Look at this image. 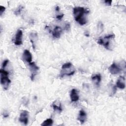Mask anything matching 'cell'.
I'll return each mask as SVG.
<instances>
[{
    "label": "cell",
    "mask_w": 126,
    "mask_h": 126,
    "mask_svg": "<svg viewBox=\"0 0 126 126\" xmlns=\"http://www.w3.org/2000/svg\"><path fill=\"white\" fill-rule=\"evenodd\" d=\"M30 39L31 42L32 43V46L33 49H34V48L35 47V42L37 39V34L35 32L31 33L30 34Z\"/></svg>",
    "instance_id": "obj_15"
},
{
    "label": "cell",
    "mask_w": 126,
    "mask_h": 126,
    "mask_svg": "<svg viewBox=\"0 0 126 126\" xmlns=\"http://www.w3.org/2000/svg\"><path fill=\"white\" fill-rule=\"evenodd\" d=\"M62 32V29L60 27L56 26L52 32V35L56 38H59Z\"/></svg>",
    "instance_id": "obj_13"
},
{
    "label": "cell",
    "mask_w": 126,
    "mask_h": 126,
    "mask_svg": "<svg viewBox=\"0 0 126 126\" xmlns=\"http://www.w3.org/2000/svg\"><path fill=\"white\" fill-rule=\"evenodd\" d=\"M3 117H4V118H7V117H8V114H7V113H4V114H3Z\"/></svg>",
    "instance_id": "obj_24"
},
{
    "label": "cell",
    "mask_w": 126,
    "mask_h": 126,
    "mask_svg": "<svg viewBox=\"0 0 126 126\" xmlns=\"http://www.w3.org/2000/svg\"><path fill=\"white\" fill-rule=\"evenodd\" d=\"M52 106L55 111H57L59 113L61 112L63 110L62 108V105H61V104L60 102L57 104L56 101H55L53 103Z\"/></svg>",
    "instance_id": "obj_16"
},
{
    "label": "cell",
    "mask_w": 126,
    "mask_h": 126,
    "mask_svg": "<svg viewBox=\"0 0 126 126\" xmlns=\"http://www.w3.org/2000/svg\"><path fill=\"white\" fill-rule=\"evenodd\" d=\"M5 10V7L2 6V5H0V15L1 16L2 13L4 12Z\"/></svg>",
    "instance_id": "obj_19"
},
{
    "label": "cell",
    "mask_w": 126,
    "mask_h": 126,
    "mask_svg": "<svg viewBox=\"0 0 126 126\" xmlns=\"http://www.w3.org/2000/svg\"><path fill=\"white\" fill-rule=\"evenodd\" d=\"M115 37V35L114 34H109L103 38H100L98 39L97 40V43L98 44L101 45L103 46L106 49L109 50H111V49L109 46V44H110V40L111 39H113Z\"/></svg>",
    "instance_id": "obj_4"
},
{
    "label": "cell",
    "mask_w": 126,
    "mask_h": 126,
    "mask_svg": "<svg viewBox=\"0 0 126 126\" xmlns=\"http://www.w3.org/2000/svg\"><path fill=\"white\" fill-rule=\"evenodd\" d=\"M56 10L57 11H59V10H60V7H59V6H57L56 7Z\"/></svg>",
    "instance_id": "obj_25"
},
{
    "label": "cell",
    "mask_w": 126,
    "mask_h": 126,
    "mask_svg": "<svg viewBox=\"0 0 126 126\" xmlns=\"http://www.w3.org/2000/svg\"><path fill=\"white\" fill-rule=\"evenodd\" d=\"M9 61L8 60H5L3 61L2 64V68H4V67L6 66V65L8 63Z\"/></svg>",
    "instance_id": "obj_20"
},
{
    "label": "cell",
    "mask_w": 126,
    "mask_h": 126,
    "mask_svg": "<svg viewBox=\"0 0 126 126\" xmlns=\"http://www.w3.org/2000/svg\"><path fill=\"white\" fill-rule=\"evenodd\" d=\"M89 10L88 8L77 6L73 8V15L75 20L80 25H84L87 22V19L85 17V14H88Z\"/></svg>",
    "instance_id": "obj_1"
},
{
    "label": "cell",
    "mask_w": 126,
    "mask_h": 126,
    "mask_svg": "<svg viewBox=\"0 0 126 126\" xmlns=\"http://www.w3.org/2000/svg\"><path fill=\"white\" fill-rule=\"evenodd\" d=\"M87 119V114L83 110H81L79 111V113L78 114L77 120L80 122L81 124H83Z\"/></svg>",
    "instance_id": "obj_11"
},
{
    "label": "cell",
    "mask_w": 126,
    "mask_h": 126,
    "mask_svg": "<svg viewBox=\"0 0 126 126\" xmlns=\"http://www.w3.org/2000/svg\"><path fill=\"white\" fill-rule=\"evenodd\" d=\"M104 3H105L107 5L110 6V5H111V4L112 0H105V1H104Z\"/></svg>",
    "instance_id": "obj_23"
},
{
    "label": "cell",
    "mask_w": 126,
    "mask_h": 126,
    "mask_svg": "<svg viewBox=\"0 0 126 126\" xmlns=\"http://www.w3.org/2000/svg\"><path fill=\"white\" fill-rule=\"evenodd\" d=\"M22 59L27 63H30L32 60V56L30 52L28 50H25L23 53Z\"/></svg>",
    "instance_id": "obj_9"
},
{
    "label": "cell",
    "mask_w": 126,
    "mask_h": 126,
    "mask_svg": "<svg viewBox=\"0 0 126 126\" xmlns=\"http://www.w3.org/2000/svg\"><path fill=\"white\" fill-rule=\"evenodd\" d=\"M0 72L1 85L2 86L3 89L6 90L11 83V81L8 77L9 73L7 71L5 70L3 68L0 69Z\"/></svg>",
    "instance_id": "obj_3"
},
{
    "label": "cell",
    "mask_w": 126,
    "mask_h": 126,
    "mask_svg": "<svg viewBox=\"0 0 126 126\" xmlns=\"http://www.w3.org/2000/svg\"><path fill=\"white\" fill-rule=\"evenodd\" d=\"M92 81L94 83V84L97 86H98L99 85V83L101 81V75L98 73V74H95L93 75L92 76Z\"/></svg>",
    "instance_id": "obj_14"
},
{
    "label": "cell",
    "mask_w": 126,
    "mask_h": 126,
    "mask_svg": "<svg viewBox=\"0 0 126 126\" xmlns=\"http://www.w3.org/2000/svg\"><path fill=\"white\" fill-rule=\"evenodd\" d=\"M53 123V121L51 119H47L41 124V126H51L52 125Z\"/></svg>",
    "instance_id": "obj_17"
},
{
    "label": "cell",
    "mask_w": 126,
    "mask_h": 126,
    "mask_svg": "<svg viewBox=\"0 0 126 126\" xmlns=\"http://www.w3.org/2000/svg\"><path fill=\"white\" fill-rule=\"evenodd\" d=\"M108 69L111 74H117L121 71L122 68L119 65L116 64L115 63H113L109 66Z\"/></svg>",
    "instance_id": "obj_6"
},
{
    "label": "cell",
    "mask_w": 126,
    "mask_h": 126,
    "mask_svg": "<svg viewBox=\"0 0 126 126\" xmlns=\"http://www.w3.org/2000/svg\"><path fill=\"white\" fill-rule=\"evenodd\" d=\"M30 69L31 72V79L32 81L34 80V77L36 74L37 71L39 69V67H38L34 62H31L29 63Z\"/></svg>",
    "instance_id": "obj_5"
},
{
    "label": "cell",
    "mask_w": 126,
    "mask_h": 126,
    "mask_svg": "<svg viewBox=\"0 0 126 126\" xmlns=\"http://www.w3.org/2000/svg\"><path fill=\"white\" fill-rule=\"evenodd\" d=\"M116 86L121 89H124L125 88V79L123 76H120L116 82Z\"/></svg>",
    "instance_id": "obj_12"
},
{
    "label": "cell",
    "mask_w": 126,
    "mask_h": 126,
    "mask_svg": "<svg viewBox=\"0 0 126 126\" xmlns=\"http://www.w3.org/2000/svg\"><path fill=\"white\" fill-rule=\"evenodd\" d=\"M70 97L72 102H76L79 100V96L78 94L77 91L76 89H73L71 90L70 94Z\"/></svg>",
    "instance_id": "obj_10"
},
{
    "label": "cell",
    "mask_w": 126,
    "mask_h": 126,
    "mask_svg": "<svg viewBox=\"0 0 126 126\" xmlns=\"http://www.w3.org/2000/svg\"><path fill=\"white\" fill-rule=\"evenodd\" d=\"M63 14H60V15H58L56 16V18L58 20H61L62 18L63 17Z\"/></svg>",
    "instance_id": "obj_22"
},
{
    "label": "cell",
    "mask_w": 126,
    "mask_h": 126,
    "mask_svg": "<svg viewBox=\"0 0 126 126\" xmlns=\"http://www.w3.org/2000/svg\"><path fill=\"white\" fill-rule=\"evenodd\" d=\"M75 72V69L72 64L70 62L66 63L62 65L60 76L62 78L63 77L64 75H72L74 74Z\"/></svg>",
    "instance_id": "obj_2"
},
{
    "label": "cell",
    "mask_w": 126,
    "mask_h": 126,
    "mask_svg": "<svg viewBox=\"0 0 126 126\" xmlns=\"http://www.w3.org/2000/svg\"><path fill=\"white\" fill-rule=\"evenodd\" d=\"M28 117H29V112L26 110L23 111L20 115L19 121L23 123L24 125H27L28 123Z\"/></svg>",
    "instance_id": "obj_8"
},
{
    "label": "cell",
    "mask_w": 126,
    "mask_h": 126,
    "mask_svg": "<svg viewBox=\"0 0 126 126\" xmlns=\"http://www.w3.org/2000/svg\"><path fill=\"white\" fill-rule=\"evenodd\" d=\"M70 26L69 23H66V24H65V27H64V29H65L66 31H69V30H70Z\"/></svg>",
    "instance_id": "obj_21"
},
{
    "label": "cell",
    "mask_w": 126,
    "mask_h": 126,
    "mask_svg": "<svg viewBox=\"0 0 126 126\" xmlns=\"http://www.w3.org/2000/svg\"><path fill=\"white\" fill-rule=\"evenodd\" d=\"M23 7L21 5H20L17 9L16 10L14 11V14L16 15H18L19 14H20L21 11L22 10V9H23Z\"/></svg>",
    "instance_id": "obj_18"
},
{
    "label": "cell",
    "mask_w": 126,
    "mask_h": 126,
    "mask_svg": "<svg viewBox=\"0 0 126 126\" xmlns=\"http://www.w3.org/2000/svg\"><path fill=\"white\" fill-rule=\"evenodd\" d=\"M23 32L21 30H18L15 34L14 43L16 45H20L22 44Z\"/></svg>",
    "instance_id": "obj_7"
}]
</instances>
